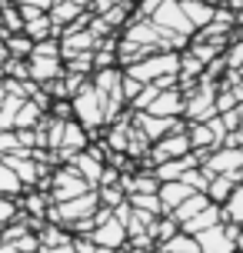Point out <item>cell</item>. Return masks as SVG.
Instances as JSON below:
<instances>
[{
	"label": "cell",
	"mask_w": 243,
	"mask_h": 253,
	"mask_svg": "<svg viewBox=\"0 0 243 253\" xmlns=\"http://www.w3.org/2000/svg\"><path fill=\"white\" fill-rule=\"evenodd\" d=\"M0 3H3V0H0Z\"/></svg>",
	"instance_id": "cell-40"
},
{
	"label": "cell",
	"mask_w": 243,
	"mask_h": 253,
	"mask_svg": "<svg viewBox=\"0 0 243 253\" xmlns=\"http://www.w3.org/2000/svg\"><path fill=\"white\" fill-rule=\"evenodd\" d=\"M0 230H3V223H0Z\"/></svg>",
	"instance_id": "cell-39"
},
{
	"label": "cell",
	"mask_w": 243,
	"mask_h": 253,
	"mask_svg": "<svg viewBox=\"0 0 243 253\" xmlns=\"http://www.w3.org/2000/svg\"><path fill=\"white\" fill-rule=\"evenodd\" d=\"M40 253H77V250H74V240H70V243H60V247H43Z\"/></svg>",
	"instance_id": "cell-31"
},
{
	"label": "cell",
	"mask_w": 243,
	"mask_h": 253,
	"mask_svg": "<svg viewBox=\"0 0 243 253\" xmlns=\"http://www.w3.org/2000/svg\"><path fill=\"white\" fill-rule=\"evenodd\" d=\"M160 30H166V34H183V37H193V27L187 24V17H183V10H180V0H160V7L154 10V17H150Z\"/></svg>",
	"instance_id": "cell-6"
},
{
	"label": "cell",
	"mask_w": 243,
	"mask_h": 253,
	"mask_svg": "<svg viewBox=\"0 0 243 253\" xmlns=\"http://www.w3.org/2000/svg\"><path fill=\"white\" fill-rule=\"evenodd\" d=\"M0 80H3V67H0Z\"/></svg>",
	"instance_id": "cell-37"
},
{
	"label": "cell",
	"mask_w": 243,
	"mask_h": 253,
	"mask_svg": "<svg viewBox=\"0 0 243 253\" xmlns=\"http://www.w3.org/2000/svg\"><path fill=\"white\" fill-rule=\"evenodd\" d=\"M217 223H223V216H220V207L217 203H206L203 210L197 216H190L187 223H180V230L183 233H190V237H197V233H203V230H210V227H217Z\"/></svg>",
	"instance_id": "cell-12"
},
{
	"label": "cell",
	"mask_w": 243,
	"mask_h": 253,
	"mask_svg": "<svg viewBox=\"0 0 243 253\" xmlns=\"http://www.w3.org/2000/svg\"><path fill=\"white\" fill-rule=\"evenodd\" d=\"M230 7H237V10H243V0H230Z\"/></svg>",
	"instance_id": "cell-36"
},
{
	"label": "cell",
	"mask_w": 243,
	"mask_h": 253,
	"mask_svg": "<svg viewBox=\"0 0 243 253\" xmlns=\"http://www.w3.org/2000/svg\"><path fill=\"white\" fill-rule=\"evenodd\" d=\"M177 70H180V53L177 50H157L150 57H143V60L123 67V74L140 80V84H154L160 77H177Z\"/></svg>",
	"instance_id": "cell-2"
},
{
	"label": "cell",
	"mask_w": 243,
	"mask_h": 253,
	"mask_svg": "<svg viewBox=\"0 0 243 253\" xmlns=\"http://www.w3.org/2000/svg\"><path fill=\"white\" fill-rule=\"evenodd\" d=\"M240 133H243V120H240Z\"/></svg>",
	"instance_id": "cell-38"
},
{
	"label": "cell",
	"mask_w": 243,
	"mask_h": 253,
	"mask_svg": "<svg viewBox=\"0 0 243 253\" xmlns=\"http://www.w3.org/2000/svg\"><path fill=\"white\" fill-rule=\"evenodd\" d=\"M10 60V53H7V43H3V40H0V67H3V63Z\"/></svg>",
	"instance_id": "cell-34"
},
{
	"label": "cell",
	"mask_w": 243,
	"mask_h": 253,
	"mask_svg": "<svg viewBox=\"0 0 243 253\" xmlns=\"http://www.w3.org/2000/svg\"><path fill=\"white\" fill-rule=\"evenodd\" d=\"M13 3H17V7H34V10H50L53 7V0H13Z\"/></svg>",
	"instance_id": "cell-30"
},
{
	"label": "cell",
	"mask_w": 243,
	"mask_h": 253,
	"mask_svg": "<svg viewBox=\"0 0 243 253\" xmlns=\"http://www.w3.org/2000/svg\"><path fill=\"white\" fill-rule=\"evenodd\" d=\"M220 216H223V223H237V227H243V183H237L233 193L220 203Z\"/></svg>",
	"instance_id": "cell-14"
},
{
	"label": "cell",
	"mask_w": 243,
	"mask_h": 253,
	"mask_svg": "<svg viewBox=\"0 0 243 253\" xmlns=\"http://www.w3.org/2000/svg\"><path fill=\"white\" fill-rule=\"evenodd\" d=\"M114 253H150V250H140V247H130V243H123V247H117Z\"/></svg>",
	"instance_id": "cell-32"
},
{
	"label": "cell",
	"mask_w": 243,
	"mask_h": 253,
	"mask_svg": "<svg viewBox=\"0 0 243 253\" xmlns=\"http://www.w3.org/2000/svg\"><path fill=\"white\" fill-rule=\"evenodd\" d=\"M143 114H154V117H183V90H180V87L160 90V93L154 97V103H150Z\"/></svg>",
	"instance_id": "cell-9"
},
{
	"label": "cell",
	"mask_w": 243,
	"mask_h": 253,
	"mask_svg": "<svg viewBox=\"0 0 243 253\" xmlns=\"http://www.w3.org/2000/svg\"><path fill=\"white\" fill-rule=\"evenodd\" d=\"M20 216V210H17V203L10 200V197H0V223L7 227L10 220H17Z\"/></svg>",
	"instance_id": "cell-28"
},
{
	"label": "cell",
	"mask_w": 243,
	"mask_h": 253,
	"mask_svg": "<svg viewBox=\"0 0 243 253\" xmlns=\"http://www.w3.org/2000/svg\"><path fill=\"white\" fill-rule=\"evenodd\" d=\"M217 84L210 80H197L190 93H183V117L190 124H206L210 117H217Z\"/></svg>",
	"instance_id": "cell-3"
},
{
	"label": "cell",
	"mask_w": 243,
	"mask_h": 253,
	"mask_svg": "<svg viewBox=\"0 0 243 253\" xmlns=\"http://www.w3.org/2000/svg\"><path fill=\"white\" fill-rule=\"evenodd\" d=\"M3 43H7V53H10V57H17V60H27V57H30V50H34V40L27 37L24 30H20V34H3Z\"/></svg>",
	"instance_id": "cell-20"
},
{
	"label": "cell",
	"mask_w": 243,
	"mask_h": 253,
	"mask_svg": "<svg viewBox=\"0 0 243 253\" xmlns=\"http://www.w3.org/2000/svg\"><path fill=\"white\" fill-rule=\"evenodd\" d=\"M34 57H60V40L57 37H47V40H37L34 43Z\"/></svg>",
	"instance_id": "cell-26"
},
{
	"label": "cell",
	"mask_w": 243,
	"mask_h": 253,
	"mask_svg": "<svg viewBox=\"0 0 243 253\" xmlns=\"http://www.w3.org/2000/svg\"><path fill=\"white\" fill-rule=\"evenodd\" d=\"M70 114L77 117V124L83 126V130H90V137L100 130L103 124H107V114H103V97L97 93V87L93 84H83V87L70 97Z\"/></svg>",
	"instance_id": "cell-1"
},
{
	"label": "cell",
	"mask_w": 243,
	"mask_h": 253,
	"mask_svg": "<svg viewBox=\"0 0 243 253\" xmlns=\"http://www.w3.org/2000/svg\"><path fill=\"white\" fill-rule=\"evenodd\" d=\"M80 13H83V10H80L77 3H70V0H53V7L47 10V17L53 20V27H57V34H60V30H64L67 24H74V20H77Z\"/></svg>",
	"instance_id": "cell-15"
},
{
	"label": "cell",
	"mask_w": 243,
	"mask_h": 253,
	"mask_svg": "<svg viewBox=\"0 0 243 253\" xmlns=\"http://www.w3.org/2000/svg\"><path fill=\"white\" fill-rule=\"evenodd\" d=\"M157 93H160V87H154V84H143V87H140V93H137V97H133V100H130L127 107H133V114H137V110H147V107L154 103V97H157Z\"/></svg>",
	"instance_id": "cell-25"
},
{
	"label": "cell",
	"mask_w": 243,
	"mask_h": 253,
	"mask_svg": "<svg viewBox=\"0 0 243 253\" xmlns=\"http://www.w3.org/2000/svg\"><path fill=\"white\" fill-rule=\"evenodd\" d=\"M206 203H210V197H206V193H190V197H187V200L180 203L177 210H173V220H177V223H187V220H190V216H197L200 213V210H203Z\"/></svg>",
	"instance_id": "cell-19"
},
{
	"label": "cell",
	"mask_w": 243,
	"mask_h": 253,
	"mask_svg": "<svg viewBox=\"0 0 243 253\" xmlns=\"http://www.w3.org/2000/svg\"><path fill=\"white\" fill-rule=\"evenodd\" d=\"M233 187H237V180H233L230 173H217V177H210V183H206V197H210V203L220 207V203L233 193Z\"/></svg>",
	"instance_id": "cell-18"
},
{
	"label": "cell",
	"mask_w": 243,
	"mask_h": 253,
	"mask_svg": "<svg viewBox=\"0 0 243 253\" xmlns=\"http://www.w3.org/2000/svg\"><path fill=\"white\" fill-rule=\"evenodd\" d=\"M0 253H27V250H20V247H13V243H0Z\"/></svg>",
	"instance_id": "cell-33"
},
{
	"label": "cell",
	"mask_w": 243,
	"mask_h": 253,
	"mask_svg": "<svg viewBox=\"0 0 243 253\" xmlns=\"http://www.w3.org/2000/svg\"><path fill=\"white\" fill-rule=\"evenodd\" d=\"M24 34L34 40V43H37V40L57 37V27H53V20L47 17V13H37L34 20H24Z\"/></svg>",
	"instance_id": "cell-17"
},
{
	"label": "cell",
	"mask_w": 243,
	"mask_h": 253,
	"mask_svg": "<svg viewBox=\"0 0 243 253\" xmlns=\"http://www.w3.org/2000/svg\"><path fill=\"white\" fill-rule=\"evenodd\" d=\"M117 3H123V0H90V7H87V10L93 13V17H100V13H107L110 7H117Z\"/></svg>",
	"instance_id": "cell-29"
},
{
	"label": "cell",
	"mask_w": 243,
	"mask_h": 253,
	"mask_svg": "<svg viewBox=\"0 0 243 253\" xmlns=\"http://www.w3.org/2000/svg\"><path fill=\"white\" fill-rule=\"evenodd\" d=\"M87 190H93V187L80 177L74 167H64V170H57V173L50 177L47 197H50V203H64V200H74V197H80V193H87Z\"/></svg>",
	"instance_id": "cell-4"
},
{
	"label": "cell",
	"mask_w": 243,
	"mask_h": 253,
	"mask_svg": "<svg viewBox=\"0 0 243 253\" xmlns=\"http://www.w3.org/2000/svg\"><path fill=\"white\" fill-rule=\"evenodd\" d=\"M20 140H17V130H0V157H7V153H20Z\"/></svg>",
	"instance_id": "cell-27"
},
{
	"label": "cell",
	"mask_w": 243,
	"mask_h": 253,
	"mask_svg": "<svg viewBox=\"0 0 243 253\" xmlns=\"http://www.w3.org/2000/svg\"><path fill=\"white\" fill-rule=\"evenodd\" d=\"M87 237H90V243H97V247L117 250V247H123V243H127V227H123V223L114 216V210H110V220H103L100 227H93Z\"/></svg>",
	"instance_id": "cell-7"
},
{
	"label": "cell",
	"mask_w": 243,
	"mask_h": 253,
	"mask_svg": "<svg viewBox=\"0 0 243 253\" xmlns=\"http://www.w3.org/2000/svg\"><path fill=\"white\" fill-rule=\"evenodd\" d=\"M103 17V24L110 27V30H114V27H123L130 20V0H123V3H117V7H110V10L107 13H100Z\"/></svg>",
	"instance_id": "cell-24"
},
{
	"label": "cell",
	"mask_w": 243,
	"mask_h": 253,
	"mask_svg": "<svg viewBox=\"0 0 243 253\" xmlns=\"http://www.w3.org/2000/svg\"><path fill=\"white\" fill-rule=\"evenodd\" d=\"M190 167H200L197 164V157H193V150L187 153V157H177V160H163V164L154 167V177L160 180V183H170V180H180Z\"/></svg>",
	"instance_id": "cell-11"
},
{
	"label": "cell",
	"mask_w": 243,
	"mask_h": 253,
	"mask_svg": "<svg viewBox=\"0 0 243 253\" xmlns=\"http://www.w3.org/2000/svg\"><path fill=\"white\" fill-rule=\"evenodd\" d=\"M24 210L34 216V220H40V216H47V210H50V197H47V193H30L24 200Z\"/></svg>",
	"instance_id": "cell-23"
},
{
	"label": "cell",
	"mask_w": 243,
	"mask_h": 253,
	"mask_svg": "<svg viewBox=\"0 0 243 253\" xmlns=\"http://www.w3.org/2000/svg\"><path fill=\"white\" fill-rule=\"evenodd\" d=\"M157 253H200V247H197V237H190V233L177 230L170 240L157 243Z\"/></svg>",
	"instance_id": "cell-16"
},
{
	"label": "cell",
	"mask_w": 243,
	"mask_h": 253,
	"mask_svg": "<svg viewBox=\"0 0 243 253\" xmlns=\"http://www.w3.org/2000/svg\"><path fill=\"white\" fill-rule=\"evenodd\" d=\"M97 197H100V207H107V210H114V207H120V203L127 200V193H123L120 183H114V187H97Z\"/></svg>",
	"instance_id": "cell-22"
},
{
	"label": "cell",
	"mask_w": 243,
	"mask_h": 253,
	"mask_svg": "<svg viewBox=\"0 0 243 253\" xmlns=\"http://www.w3.org/2000/svg\"><path fill=\"white\" fill-rule=\"evenodd\" d=\"M180 10H183V17H187V24H190L193 30H200V27H206L213 20V10H217V7H210L203 0H180Z\"/></svg>",
	"instance_id": "cell-13"
},
{
	"label": "cell",
	"mask_w": 243,
	"mask_h": 253,
	"mask_svg": "<svg viewBox=\"0 0 243 253\" xmlns=\"http://www.w3.org/2000/svg\"><path fill=\"white\" fill-rule=\"evenodd\" d=\"M70 3H77L80 10H87V7H90V0H70Z\"/></svg>",
	"instance_id": "cell-35"
},
{
	"label": "cell",
	"mask_w": 243,
	"mask_h": 253,
	"mask_svg": "<svg viewBox=\"0 0 243 253\" xmlns=\"http://www.w3.org/2000/svg\"><path fill=\"white\" fill-rule=\"evenodd\" d=\"M24 183H20V180H17V173H13L10 167L3 164V160H0V197H20V193H24Z\"/></svg>",
	"instance_id": "cell-21"
},
{
	"label": "cell",
	"mask_w": 243,
	"mask_h": 253,
	"mask_svg": "<svg viewBox=\"0 0 243 253\" xmlns=\"http://www.w3.org/2000/svg\"><path fill=\"white\" fill-rule=\"evenodd\" d=\"M64 74V60L60 57H27V80H34V84H50L57 77Z\"/></svg>",
	"instance_id": "cell-8"
},
{
	"label": "cell",
	"mask_w": 243,
	"mask_h": 253,
	"mask_svg": "<svg viewBox=\"0 0 243 253\" xmlns=\"http://www.w3.org/2000/svg\"><path fill=\"white\" fill-rule=\"evenodd\" d=\"M190 193H197V190H190L183 180H170V183H160L157 187V200H160V207H163V216L166 213H173L180 203L187 200Z\"/></svg>",
	"instance_id": "cell-10"
},
{
	"label": "cell",
	"mask_w": 243,
	"mask_h": 253,
	"mask_svg": "<svg viewBox=\"0 0 243 253\" xmlns=\"http://www.w3.org/2000/svg\"><path fill=\"white\" fill-rule=\"evenodd\" d=\"M237 237H240L237 223H217V227L197 233V247L200 253H237Z\"/></svg>",
	"instance_id": "cell-5"
}]
</instances>
